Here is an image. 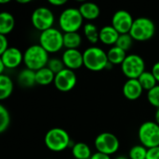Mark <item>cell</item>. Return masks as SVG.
Instances as JSON below:
<instances>
[{
	"instance_id": "cell-14",
	"label": "cell",
	"mask_w": 159,
	"mask_h": 159,
	"mask_svg": "<svg viewBox=\"0 0 159 159\" xmlns=\"http://www.w3.org/2000/svg\"><path fill=\"white\" fill-rule=\"evenodd\" d=\"M65 68L75 71L84 66L83 52L78 49H66L61 56Z\"/></svg>"
},
{
	"instance_id": "cell-24",
	"label": "cell",
	"mask_w": 159,
	"mask_h": 159,
	"mask_svg": "<svg viewBox=\"0 0 159 159\" xmlns=\"http://www.w3.org/2000/svg\"><path fill=\"white\" fill-rule=\"evenodd\" d=\"M72 155L75 159H89L92 156L90 147L85 143H76L72 147Z\"/></svg>"
},
{
	"instance_id": "cell-17",
	"label": "cell",
	"mask_w": 159,
	"mask_h": 159,
	"mask_svg": "<svg viewBox=\"0 0 159 159\" xmlns=\"http://www.w3.org/2000/svg\"><path fill=\"white\" fill-rule=\"evenodd\" d=\"M84 20H94L99 18L101 14V9L99 6L92 2H84L78 7Z\"/></svg>"
},
{
	"instance_id": "cell-11",
	"label": "cell",
	"mask_w": 159,
	"mask_h": 159,
	"mask_svg": "<svg viewBox=\"0 0 159 159\" xmlns=\"http://www.w3.org/2000/svg\"><path fill=\"white\" fill-rule=\"evenodd\" d=\"M77 77L75 71L70 69H63L60 73L55 75L54 86L55 88L61 92L71 91L76 85Z\"/></svg>"
},
{
	"instance_id": "cell-39",
	"label": "cell",
	"mask_w": 159,
	"mask_h": 159,
	"mask_svg": "<svg viewBox=\"0 0 159 159\" xmlns=\"http://www.w3.org/2000/svg\"><path fill=\"white\" fill-rule=\"evenodd\" d=\"M30 2H31L30 0H22V1H21V0H19V1H18L19 4H28V3H30Z\"/></svg>"
},
{
	"instance_id": "cell-18",
	"label": "cell",
	"mask_w": 159,
	"mask_h": 159,
	"mask_svg": "<svg viewBox=\"0 0 159 159\" xmlns=\"http://www.w3.org/2000/svg\"><path fill=\"white\" fill-rule=\"evenodd\" d=\"M15 27V19L13 15L7 11L0 13V34L7 35Z\"/></svg>"
},
{
	"instance_id": "cell-41",
	"label": "cell",
	"mask_w": 159,
	"mask_h": 159,
	"mask_svg": "<svg viewBox=\"0 0 159 159\" xmlns=\"http://www.w3.org/2000/svg\"><path fill=\"white\" fill-rule=\"evenodd\" d=\"M8 2H9L8 0H0L1 4H6V3H8Z\"/></svg>"
},
{
	"instance_id": "cell-12",
	"label": "cell",
	"mask_w": 159,
	"mask_h": 159,
	"mask_svg": "<svg viewBox=\"0 0 159 159\" xmlns=\"http://www.w3.org/2000/svg\"><path fill=\"white\" fill-rule=\"evenodd\" d=\"M133 17L127 10H117L112 17L111 25L119 33V34H129L133 24Z\"/></svg>"
},
{
	"instance_id": "cell-29",
	"label": "cell",
	"mask_w": 159,
	"mask_h": 159,
	"mask_svg": "<svg viewBox=\"0 0 159 159\" xmlns=\"http://www.w3.org/2000/svg\"><path fill=\"white\" fill-rule=\"evenodd\" d=\"M133 38L131 37V35L129 34H120L118 39H117V42L115 46L122 48L123 50L125 51H128L131 46H132V43H133Z\"/></svg>"
},
{
	"instance_id": "cell-15",
	"label": "cell",
	"mask_w": 159,
	"mask_h": 159,
	"mask_svg": "<svg viewBox=\"0 0 159 159\" xmlns=\"http://www.w3.org/2000/svg\"><path fill=\"white\" fill-rule=\"evenodd\" d=\"M122 92L126 99L129 101H136L142 96L143 89L138 79H128L123 85Z\"/></svg>"
},
{
	"instance_id": "cell-10",
	"label": "cell",
	"mask_w": 159,
	"mask_h": 159,
	"mask_svg": "<svg viewBox=\"0 0 159 159\" xmlns=\"http://www.w3.org/2000/svg\"><path fill=\"white\" fill-rule=\"evenodd\" d=\"M94 145L97 152L111 157L118 151L120 147V143L118 138L115 134L111 132H102L96 137L94 141Z\"/></svg>"
},
{
	"instance_id": "cell-3",
	"label": "cell",
	"mask_w": 159,
	"mask_h": 159,
	"mask_svg": "<svg viewBox=\"0 0 159 159\" xmlns=\"http://www.w3.org/2000/svg\"><path fill=\"white\" fill-rule=\"evenodd\" d=\"M84 67L92 72H100L106 69L109 61L107 52L102 48L92 46L88 48L83 52Z\"/></svg>"
},
{
	"instance_id": "cell-9",
	"label": "cell",
	"mask_w": 159,
	"mask_h": 159,
	"mask_svg": "<svg viewBox=\"0 0 159 159\" xmlns=\"http://www.w3.org/2000/svg\"><path fill=\"white\" fill-rule=\"evenodd\" d=\"M33 26L39 32H44L53 27L55 17L52 10L46 7H39L35 8L31 16Z\"/></svg>"
},
{
	"instance_id": "cell-26",
	"label": "cell",
	"mask_w": 159,
	"mask_h": 159,
	"mask_svg": "<svg viewBox=\"0 0 159 159\" xmlns=\"http://www.w3.org/2000/svg\"><path fill=\"white\" fill-rule=\"evenodd\" d=\"M138 81L140 82V84L143 87V90H147V91L151 90L152 89H154L158 84L156 77L152 74V72H148V71H145L138 78Z\"/></svg>"
},
{
	"instance_id": "cell-40",
	"label": "cell",
	"mask_w": 159,
	"mask_h": 159,
	"mask_svg": "<svg viewBox=\"0 0 159 159\" xmlns=\"http://www.w3.org/2000/svg\"><path fill=\"white\" fill-rule=\"evenodd\" d=\"M115 159H129V157H127L126 156H119V157H116Z\"/></svg>"
},
{
	"instance_id": "cell-6",
	"label": "cell",
	"mask_w": 159,
	"mask_h": 159,
	"mask_svg": "<svg viewBox=\"0 0 159 159\" xmlns=\"http://www.w3.org/2000/svg\"><path fill=\"white\" fill-rule=\"evenodd\" d=\"M39 45L49 54L59 52L63 46V34L57 28H50L40 33Z\"/></svg>"
},
{
	"instance_id": "cell-23",
	"label": "cell",
	"mask_w": 159,
	"mask_h": 159,
	"mask_svg": "<svg viewBox=\"0 0 159 159\" xmlns=\"http://www.w3.org/2000/svg\"><path fill=\"white\" fill-rule=\"evenodd\" d=\"M82 43V37L78 32L63 34V46L66 49H77Z\"/></svg>"
},
{
	"instance_id": "cell-13",
	"label": "cell",
	"mask_w": 159,
	"mask_h": 159,
	"mask_svg": "<svg viewBox=\"0 0 159 159\" xmlns=\"http://www.w3.org/2000/svg\"><path fill=\"white\" fill-rule=\"evenodd\" d=\"M0 61L4 63L7 69H15L23 62V53L17 48L9 47L0 55Z\"/></svg>"
},
{
	"instance_id": "cell-31",
	"label": "cell",
	"mask_w": 159,
	"mask_h": 159,
	"mask_svg": "<svg viewBox=\"0 0 159 159\" xmlns=\"http://www.w3.org/2000/svg\"><path fill=\"white\" fill-rule=\"evenodd\" d=\"M147 100L152 106L157 109L159 108V84L151 90L147 91Z\"/></svg>"
},
{
	"instance_id": "cell-2",
	"label": "cell",
	"mask_w": 159,
	"mask_h": 159,
	"mask_svg": "<svg viewBox=\"0 0 159 159\" xmlns=\"http://www.w3.org/2000/svg\"><path fill=\"white\" fill-rule=\"evenodd\" d=\"M48 61V53L39 44L30 46L23 52V63L25 67L34 72L47 67Z\"/></svg>"
},
{
	"instance_id": "cell-37",
	"label": "cell",
	"mask_w": 159,
	"mask_h": 159,
	"mask_svg": "<svg viewBox=\"0 0 159 159\" xmlns=\"http://www.w3.org/2000/svg\"><path fill=\"white\" fill-rule=\"evenodd\" d=\"M155 122L159 125V108L157 109V112H156V114H155Z\"/></svg>"
},
{
	"instance_id": "cell-33",
	"label": "cell",
	"mask_w": 159,
	"mask_h": 159,
	"mask_svg": "<svg viewBox=\"0 0 159 159\" xmlns=\"http://www.w3.org/2000/svg\"><path fill=\"white\" fill-rule=\"evenodd\" d=\"M146 159H159V146L148 149Z\"/></svg>"
},
{
	"instance_id": "cell-22",
	"label": "cell",
	"mask_w": 159,
	"mask_h": 159,
	"mask_svg": "<svg viewBox=\"0 0 159 159\" xmlns=\"http://www.w3.org/2000/svg\"><path fill=\"white\" fill-rule=\"evenodd\" d=\"M13 81L7 75H0V100L5 101L10 97L13 92Z\"/></svg>"
},
{
	"instance_id": "cell-19",
	"label": "cell",
	"mask_w": 159,
	"mask_h": 159,
	"mask_svg": "<svg viewBox=\"0 0 159 159\" xmlns=\"http://www.w3.org/2000/svg\"><path fill=\"white\" fill-rule=\"evenodd\" d=\"M127 51L123 50L122 48L116 46H112V48H109V50L107 51L108 61L113 65H121L127 58Z\"/></svg>"
},
{
	"instance_id": "cell-28",
	"label": "cell",
	"mask_w": 159,
	"mask_h": 159,
	"mask_svg": "<svg viewBox=\"0 0 159 159\" xmlns=\"http://www.w3.org/2000/svg\"><path fill=\"white\" fill-rule=\"evenodd\" d=\"M10 116L4 105H0V133H4L9 127Z\"/></svg>"
},
{
	"instance_id": "cell-5",
	"label": "cell",
	"mask_w": 159,
	"mask_h": 159,
	"mask_svg": "<svg viewBox=\"0 0 159 159\" xmlns=\"http://www.w3.org/2000/svg\"><path fill=\"white\" fill-rule=\"evenodd\" d=\"M156 34L155 22L146 17H140L134 20L129 34L135 41L144 42L150 40Z\"/></svg>"
},
{
	"instance_id": "cell-1",
	"label": "cell",
	"mask_w": 159,
	"mask_h": 159,
	"mask_svg": "<svg viewBox=\"0 0 159 159\" xmlns=\"http://www.w3.org/2000/svg\"><path fill=\"white\" fill-rule=\"evenodd\" d=\"M45 145L55 153H60L69 147H73V143L69 133L61 128H52L45 135Z\"/></svg>"
},
{
	"instance_id": "cell-27",
	"label": "cell",
	"mask_w": 159,
	"mask_h": 159,
	"mask_svg": "<svg viewBox=\"0 0 159 159\" xmlns=\"http://www.w3.org/2000/svg\"><path fill=\"white\" fill-rule=\"evenodd\" d=\"M148 149L143 145H134L129 152V159H146Z\"/></svg>"
},
{
	"instance_id": "cell-4",
	"label": "cell",
	"mask_w": 159,
	"mask_h": 159,
	"mask_svg": "<svg viewBox=\"0 0 159 159\" xmlns=\"http://www.w3.org/2000/svg\"><path fill=\"white\" fill-rule=\"evenodd\" d=\"M84 19L78 8L67 7L60 15L59 26L63 34L75 33L82 27Z\"/></svg>"
},
{
	"instance_id": "cell-38",
	"label": "cell",
	"mask_w": 159,
	"mask_h": 159,
	"mask_svg": "<svg viewBox=\"0 0 159 159\" xmlns=\"http://www.w3.org/2000/svg\"><path fill=\"white\" fill-rule=\"evenodd\" d=\"M5 69H7L6 68V66L4 65V63L2 62V61H0V74L1 75H3V73H4V70Z\"/></svg>"
},
{
	"instance_id": "cell-30",
	"label": "cell",
	"mask_w": 159,
	"mask_h": 159,
	"mask_svg": "<svg viewBox=\"0 0 159 159\" xmlns=\"http://www.w3.org/2000/svg\"><path fill=\"white\" fill-rule=\"evenodd\" d=\"M47 67L49 68L55 75L60 73L63 69H65L64 63H63L62 60L60 59V58H51V59H49Z\"/></svg>"
},
{
	"instance_id": "cell-20",
	"label": "cell",
	"mask_w": 159,
	"mask_h": 159,
	"mask_svg": "<svg viewBox=\"0 0 159 159\" xmlns=\"http://www.w3.org/2000/svg\"><path fill=\"white\" fill-rule=\"evenodd\" d=\"M55 74L48 67H44L35 72V81L37 85L48 86L54 83Z\"/></svg>"
},
{
	"instance_id": "cell-7",
	"label": "cell",
	"mask_w": 159,
	"mask_h": 159,
	"mask_svg": "<svg viewBox=\"0 0 159 159\" xmlns=\"http://www.w3.org/2000/svg\"><path fill=\"white\" fill-rule=\"evenodd\" d=\"M138 137L141 144L151 149L159 146V125L155 121L143 123L138 130Z\"/></svg>"
},
{
	"instance_id": "cell-36",
	"label": "cell",
	"mask_w": 159,
	"mask_h": 159,
	"mask_svg": "<svg viewBox=\"0 0 159 159\" xmlns=\"http://www.w3.org/2000/svg\"><path fill=\"white\" fill-rule=\"evenodd\" d=\"M67 3L66 0H49L48 4L53 6V7H61Z\"/></svg>"
},
{
	"instance_id": "cell-34",
	"label": "cell",
	"mask_w": 159,
	"mask_h": 159,
	"mask_svg": "<svg viewBox=\"0 0 159 159\" xmlns=\"http://www.w3.org/2000/svg\"><path fill=\"white\" fill-rule=\"evenodd\" d=\"M151 72H152V74L154 75V76L156 77L157 83L159 84V61H157V62L153 65Z\"/></svg>"
},
{
	"instance_id": "cell-25",
	"label": "cell",
	"mask_w": 159,
	"mask_h": 159,
	"mask_svg": "<svg viewBox=\"0 0 159 159\" xmlns=\"http://www.w3.org/2000/svg\"><path fill=\"white\" fill-rule=\"evenodd\" d=\"M83 32H84V35L86 37V39L91 43V44H96L98 41H100V30L98 29V27L92 23V22H88L86 24H84L83 26Z\"/></svg>"
},
{
	"instance_id": "cell-16",
	"label": "cell",
	"mask_w": 159,
	"mask_h": 159,
	"mask_svg": "<svg viewBox=\"0 0 159 159\" xmlns=\"http://www.w3.org/2000/svg\"><path fill=\"white\" fill-rule=\"evenodd\" d=\"M119 35V33L112 25H105L102 29H100V41L104 45L115 46Z\"/></svg>"
},
{
	"instance_id": "cell-8",
	"label": "cell",
	"mask_w": 159,
	"mask_h": 159,
	"mask_svg": "<svg viewBox=\"0 0 159 159\" xmlns=\"http://www.w3.org/2000/svg\"><path fill=\"white\" fill-rule=\"evenodd\" d=\"M121 71L128 79H138L145 72L144 60L137 54H129L121 64Z\"/></svg>"
},
{
	"instance_id": "cell-32",
	"label": "cell",
	"mask_w": 159,
	"mask_h": 159,
	"mask_svg": "<svg viewBox=\"0 0 159 159\" xmlns=\"http://www.w3.org/2000/svg\"><path fill=\"white\" fill-rule=\"evenodd\" d=\"M8 40L7 35L0 34V55L8 48Z\"/></svg>"
},
{
	"instance_id": "cell-21",
	"label": "cell",
	"mask_w": 159,
	"mask_h": 159,
	"mask_svg": "<svg viewBox=\"0 0 159 159\" xmlns=\"http://www.w3.org/2000/svg\"><path fill=\"white\" fill-rule=\"evenodd\" d=\"M20 86L23 88H31L34 84H36L35 81V72L30 69H23L20 72L17 79Z\"/></svg>"
},
{
	"instance_id": "cell-35",
	"label": "cell",
	"mask_w": 159,
	"mask_h": 159,
	"mask_svg": "<svg viewBox=\"0 0 159 159\" xmlns=\"http://www.w3.org/2000/svg\"><path fill=\"white\" fill-rule=\"evenodd\" d=\"M89 159H112L110 156L108 155H105V154H102V153H100V152H96L94 154H92L91 157Z\"/></svg>"
}]
</instances>
